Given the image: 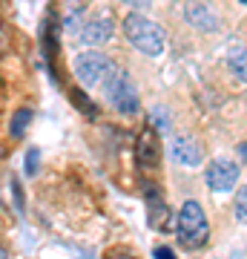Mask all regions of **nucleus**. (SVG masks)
Wrapping results in <instances>:
<instances>
[{"label":"nucleus","instance_id":"obj_1","mask_svg":"<svg viewBox=\"0 0 247 259\" xmlns=\"http://www.w3.org/2000/svg\"><path fill=\"white\" fill-rule=\"evenodd\" d=\"M124 35L141 55L156 58L164 52V29L158 26L153 18H146L141 12H129L124 18Z\"/></svg>","mask_w":247,"mask_h":259},{"label":"nucleus","instance_id":"obj_2","mask_svg":"<svg viewBox=\"0 0 247 259\" xmlns=\"http://www.w3.org/2000/svg\"><path fill=\"white\" fill-rule=\"evenodd\" d=\"M210 239V225H207V216H204L202 204L187 199L178 210V242H181L187 250L202 248L204 242Z\"/></svg>","mask_w":247,"mask_h":259},{"label":"nucleus","instance_id":"obj_3","mask_svg":"<svg viewBox=\"0 0 247 259\" xmlns=\"http://www.w3.org/2000/svg\"><path fill=\"white\" fill-rule=\"evenodd\" d=\"M101 90H104V98H107L121 115H132V112H138V107H141L138 87L132 83V78H129L127 69H121V66L112 69V75L104 81Z\"/></svg>","mask_w":247,"mask_h":259},{"label":"nucleus","instance_id":"obj_4","mask_svg":"<svg viewBox=\"0 0 247 259\" xmlns=\"http://www.w3.org/2000/svg\"><path fill=\"white\" fill-rule=\"evenodd\" d=\"M112 69H115V61L110 55H104V52H95V49L81 52L75 58V75L89 90L92 87H104V81L112 75Z\"/></svg>","mask_w":247,"mask_h":259},{"label":"nucleus","instance_id":"obj_5","mask_svg":"<svg viewBox=\"0 0 247 259\" xmlns=\"http://www.w3.org/2000/svg\"><path fill=\"white\" fill-rule=\"evenodd\" d=\"M238 164L230 161V158H216L213 164H207V173H204V182L213 193H230L233 187L238 185Z\"/></svg>","mask_w":247,"mask_h":259},{"label":"nucleus","instance_id":"obj_6","mask_svg":"<svg viewBox=\"0 0 247 259\" xmlns=\"http://www.w3.org/2000/svg\"><path fill=\"white\" fill-rule=\"evenodd\" d=\"M112 32H115V23H112L110 15H92V18H86L78 37H81L83 47H101L112 37Z\"/></svg>","mask_w":247,"mask_h":259},{"label":"nucleus","instance_id":"obj_7","mask_svg":"<svg viewBox=\"0 0 247 259\" xmlns=\"http://www.w3.org/2000/svg\"><path fill=\"white\" fill-rule=\"evenodd\" d=\"M170 158L181 167H199L202 158H204V150H202V144L195 139H190V136H175L173 144H170Z\"/></svg>","mask_w":247,"mask_h":259},{"label":"nucleus","instance_id":"obj_8","mask_svg":"<svg viewBox=\"0 0 247 259\" xmlns=\"http://www.w3.org/2000/svg\"><path fill=\"white\" fill-rule=\"evenodd\" d=\"M184 18H187L190 26L199 29V32H219L221 29V18L207 6V3H190V6L184 9Z\"/></svg>","mask_w":247,"mask_h":259},{"label":"nucleus","instance_id":"obj_9","mask_svg":"<svg viewBox=\"0 0 247 259\" xmlns=\"http://www.w3.org/2000/svg\"><path fill=\"white\" fill-rule=\"evenodd\" d=\"M135 153H138V164L141 167H158V161H161V147H158V139H156V130L153 127L141 133Z\"/></svg>","mask_w":247,"mask_h":259},{"label":"nucleus","instance_id":"obj_10","mask_svg":"<svg viewBox=\"0 0 247 259\" xmlns=\"http://www.w3.org/2000/svg\"><path fill=\"white\" fill-rule=\"evenodd\" d=\"M227 69L236 75L238 81L247 83V47H236L227 55Z\"/></svg>","mask_w":247,"mask_h":259},{"label":"nucleus","instance_id":"obj_11","mask_svg":"<svg viewBox=\"0 0 247 259\" xmlns=\"http://www.w3.org/2000/svg\"><path fill=\"white\" fill-rule=\"evenodd\" d=\"M83 15H86V9H83V6H69V9H66V18H64V26H66V32H69V35H81V29H83V23H86V18H83Z\"/></svg>","mask_w":247,"mask_h":259},{"label":"nucleus","instance_id":"obj_12","mask_svg":"<svg viewBox=\"0 0 247 259\" xmlns=\"http://www.w3.org/2000/svg\"><path fill=\"white\" fill-rule=\"evenodd\" d=\"M29 121H32V110H29V107H20V110L15 112L12 124H9V133L12 136H23V130L29 127Z\"/></svg>","mask_w":247,"mask_h":259},{"label":"nucleus","instance_id":"obj_13","mask_svg":"<svg viewBox=\"0 0 247 259\" xmlns=\"http://www.w3.org/2000/svg\"><path fill=\"white\" fill-rule=\"evenodd\" d=\"M233 216H236V222L247 225V185L238 187V196L233 202Z\"/></svg>","mask_w":247,"mask_h":259},{"label":"nucleus","instance_id":"obj_14","mask_svg":"<svg viewBox=\"0 0 247 259\" xmlns=\"http://www.w3.org/2000/svg\"><path fill=\"white\" fill-rule=\"evenodd\" d=\"M153 253H156V259H175V253H173L170 248H164V245H158Z\"/></svg>","mask_w":247,"mask_h":259},{"label":"nucleus","instance_id":"obj_15","mask_svg":"<svg viewBox=\"0 0 247 259\" xmlns=\"http://www.w3.org/2000/svg\"><path fill=\"white\" fill-rule=\"evenodd\" d=\"M26 161H29V164H26V170H29V173H35V170H37V164H35V161H37V150H29Z\"/></svg>","mask_w":247,"mask_h":259},{"label":"nucleus","instance_id":"obj_16","mask_svg":"<svg viewBox=\"0 0 247 259\" xmlns=\"http://www.w3.org/2000/svg\"><path fill=\"white\" fill-rule=\"evenodd\" d=\"M153 115H156V124H158V127H170V118L164 115V110H153Z\"/></svg>","mask_w":247,"mask_h":259},{"label":"nucleus","instance_id":"obj_17","mask_svg":"<svg viewBox=\"0 0 247 259\" xmlns=\"http://www.w3.org/2000/svg\"><path fill=\"white\" fill-rule=\"evenodd\" d=\"M238 156H241V158H247V141L241 144V147H238Z\"/></svg>","mask_w":247,"mask_h":259},{"label":"nucleus","instance_id":"obj_18","mask_svg":"<svg viewBox=\"0 0 247 259\" xmlns=\"http://www.w3.org/2000/svg\"><path fill=\"white\" fill-rule=\"evenodd\" d=\"M0 259H9V250L3 248V245H0Z\"/></svg>","mask_w":247,"mask_h":259}]
</instances>
